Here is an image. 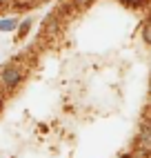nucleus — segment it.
I'll list each match as a JSON object with an SVG mask.
<instances>
[{
    "label": "nucleus",
    "instance_id": "obj_1",
    "mask_svg": "<svg viewBox=\"0 0 151 158\" xmlns=\"http://www.w3.org/2000/svg\"><path fill=\"white\" fill-rule=\"evenodd\" d=\"M0 80H2L5 87L14 89V87H18V82L22 80V69L18 65H5L2 71H0Z\"/></svg>",
    "mask_w": 151,
    "mask_h": 158
},
{
    "label": "nucleus",
    "instance_id": "obj_2",
    "mask_svg": "<svg viewBox=\"0 0 151 158\" xmlns=\"http://www.w3.org/2000/svg\"><path fill=\"white\" fill-rule=\"evenodd\" d=\"M16 27H18L16 18H2V20H0V31H14Z\"/></svg>",
    "mask_w": 151,
    "mask_h": 158
},
{
    "label": "nucleus",
    "instance_id": "obj_3",
    "mask_svg": "<svg viewBox=\"0 0 151 158\" xmlns=\"http://www.w3.org/2000/svg\"><path fill=\"white\" fill-rule=\"evenodd\" d=\"M124 5H129V7H145L149 0H122Z\"/></svg>",
    "mask_w": 151,
    "mask_h": 158
},
{
    "label": "nucleus",
    "instance_id": "obj_4",
    "mask_svg": "<svg viewBox=\"0 0 151 158\" xmlns=\"http://www.w3.org/2000/svg\"><path fill=\"white\" fill-rule=\"evenodd\" d=\"M142 40H145L147 45L151 43V36H149V23H145V25H142Z\"/></svg>",
    "mask_w": 151,
    "mask_h": 158
},
{
    "label": "nucleus",
    "instance_id": "obj_5",
    "mask_svg": "<svg viewBox=\"0 0 151 158\" xmlns=\"http://www.w3.org/2000/svg\"><path fill=\"white\" fill-rule=\"evenodd\" d=\"M93 2V0H73V5L78 7V9H84V7H89Z\"/></svg>",
    "mask_w": 151,
    "mask_h": 158
},
{
    "label": "nucleus",
    "instance_id": "obj_6",
    "mask_svg": "<svg viewBox=\"0 0 151 158\" xmlns=\"http://www.w3.org/2000/svg\"><path fill=\"white\" fill-rule=\"evenodd\" d=\"M29 27H31V20L27 18V20H25V23H22V25H20V34H25V31H27Z\"/></svg>",
    "mask_w": 151,
    "mask_h": 158
},
{
    "label": "nucleus",
    "instance_id": "obj_7",
    "mask_svg": "<svg viewBox=\"0 0 151 158\" xmlns=\"http://www.w3.org/2000/svg\"><path fill=\"white\" fill-rule=\"evenodd\" d=\"M7 5H14V0H0V7H7Z\"/></svg>",
    "mask_w": 151,
    "mask_h": 158
},
{
    "label": "nucleus",
    "instance_id": "obj_8",
    "mask_svg": "<svg viewBox=\"0 0 151 158\" xmlns=\"http://www.w3.org/2000/svg\"><path fill=\"white\" fill-rule=\"evenodd\" d=\"M124 158H140V156H136V154H129V156H124Z\"/></svg>",
    "mask_w": 151,
    "mask_h": 158
}]
</instances>
